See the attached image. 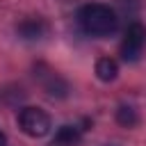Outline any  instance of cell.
<instances>
[{"label": "cell", "mask_w": 146, "mask_h": 146, "mask_svg": "<svg viewBox=\"0 0 146 146\" xmlns=\"http://www.w3.org/2000/svg\"><path fill=\"white\" fill-rule=\"evenodd\" d=\"M46 23L41 21V18H27V21H23L21 25H18V34L23 36V39H30V41H34V39H41L43 34H46Z\"/></svg>", "instance_id": "277c9868"}, {"label": "cell", "mask_w": 146, "mask_h": 146, "mask_svg": "<svg viewBox=\"0 0 146 146\" xmlns=\"http://www.w3.org/2000/svg\"><path fill=\"white\" fill-rule=\"evenodd\" d=\"M116 75H119V64H116V59H112V57H100V59L96 62V78H98L100 82H112V80H116Z\"/></svg>", "instance_id": "5b68a950"}, {"label": "cell", "mask_w": 146, "mask_h": 146, "mask_svg": "<svg viewBox=\"0 0 146 146\" xmlns=\"http://www.w3.org/2000/svg\"><path fill=\"white\" fill-rule=\"evenodd\" d=\"M5 144H7V137H5V132L0 130V146H5Z\"/></svg>", "instance_id": "ba28073f"}, {"label": "cell", "mask_w": 146, "mask_h": 146, "mask_svg": "<svg viewBox=\"0 0 146 146\" xmlns=\"http://www.w3.org/2000/svg\"><path fill=\"white\" fill-rule=\"evenodd\" d=\"M144 46H146V27L135 21V23L128 25V30L123 34V41H121V48H119L121 57L125 62H137L141 50H144Z\"/></svg>", "instance_id": "3957f363"}, {"label": "cell", "mask_w": 146, "mask_h": 146, "mask_svg": "<svg viewBox=\"0 0 146 146\" xmlns=\"http://www.w3.org/2000/svg\"><path fill=\"white\" fill-rule=\"evenodd\" d=\"M116 121H119L121 125H125V128H132V125H137L139 116H137L135 107H130V105H121V107L116 110Z\"/></svg>", "instance_id": "52a82bcc"}, {"label": "cell", "mask_w": 146, "mask_h": 146, "mask_svg": "<svg viewBox=\"0 0 146 146\" xmlns=\"http://www.w3.org/2000/svg\"><path fill=\"white\" fill-rule=\"evenodd\" d=\"M78 23L82 27V32H87L89 36H110L116 32L119 27V16L110 5L103 2H89L84 7H80L78 11Z\"/></svg>", "instance_id": "6da1fadb"}, {"label": "cell", "mask_w": 146, "mask_h": 146, "mask_svg": "<svg viewBox=\"0 0 146 146\" xmlns=\"http://www.w3.org/2000/svg\"><path fill=\"white\" fill-rule=\"evenodd\" d=\"M80 139H82V132L75 125H62L55 132V144L57 146H75V144H80Z\"/></svg>", "instance_id": "8992f818"}, {"label": "cell", "mask_w": 146, "mask_h": 146, "mask_svg": "<svg viewBox=\"0 0 146 146\" xmlns=\"http://www.w3.org/2000/svg\"><path fill=\"white\" fill-rule=\"evenodd\" d=\"M18 128L27 137H46L50 132V116L41 107H23L18 112Z\"/></svg>", "instance_id": "7a4b0ae2"}]
</instances>
